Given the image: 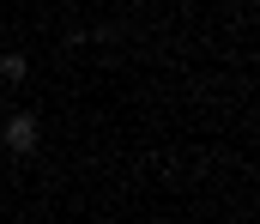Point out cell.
Returning <instances> with one entry per match:
<instances>
[{
  "mask_svg": "<svg viewBox=\"0 0 260 224\" xmlns=\"http://www.w3.org/2000/svg\"><path fill=\"white\" fill-rule=\"evenodd\" d=\"M37 140H43L37 115H12V121L0 127V146H6V151H18V157H24V151H37Z\"/></svg>",
  "mask_w": 260,
  "mask_h": 224,
  "instance_id": "6da1fadb",
  "label": "cell"
},
{
  "mask_svg": "<svg viewBox=\"0 0 260 224\" xmlns=\"http://www.w3.org/2000/svg\"><path fill=\"white\" fill-rule=\"evenodd\" d=\"M24 73H30L24 55H0V79H6V85H24Z\"/></svg>",
  "mask_w": 260,
  "mask_h": 224,
  "instance_id": "7a4b0ae2",
  "label": "cell"
}]
</instances>
